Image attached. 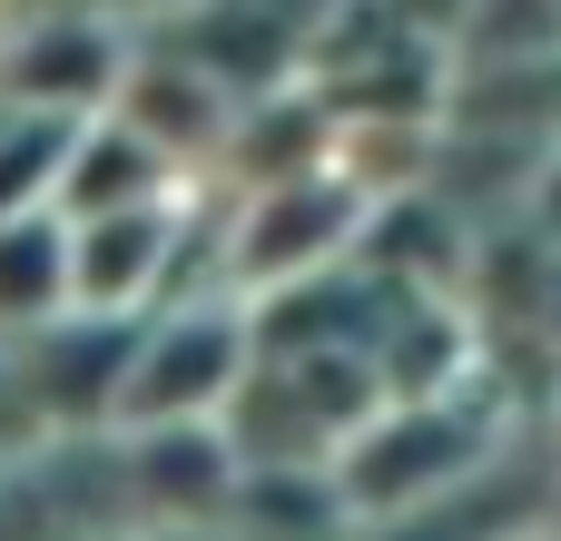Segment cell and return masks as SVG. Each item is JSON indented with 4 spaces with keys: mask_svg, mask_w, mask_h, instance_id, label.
I'll return each mask as SVG.
<instances>
[{
    "mask_svg": "<svg viewBox=\"0 0 561 541\" xmlns=\"http://www.w3.org/2000/svg\"><path fill=\"white\" fill-rule=\"evenodd\" d=\"M552 335H561V266H552Z\"/></svg>",
    "mask_w": 561,
    "mask_h": 541,
    "instance_id": "277c9868",
    "label": "cell"
},
{
    "mask_svg": "<svg viewBox=\"0 0 561 541\" xmlns=\"http://www.w3.org/2000/svg\"><path fill=\"white\" fill-rule=\"evenodd\" d=\"M247 384V345H237V315H178L158 335L128 345L118 365V404L138 424H197L207 404H227Z\"/></svg>",
    "mask_w": 561,
    "mask_h": 541,
    "instance_id": "6da1fadb",
    "label": "cell"
},
{
    "mask_svg": "<svg viewBox=\"0 0 561 541\" xmlns=\"http://www.w3.org/2000/svg\"><path fill=\"white\" fill-rule=\"evenodd\" d=\"M168 276V197L158 207H108L69 217V306L79 315H128Z\"/></svg>",
    "mask_w": 561,
    "mask_h": 541,
    "instance_id": "7a4b0ae2",
    "label": "cell"
},
{
    "mask_svg": "<svg viewBox=\"0 0 561 541\" xmlns=\"http://www.w3.org/2000/svg\"><path fill=\"white\" fill-rule=\"evenodd\" d=\"M69 306V217L20 207L0 217V325H39Z\"/></svg>",
    "mask_w": 561,
    "mask_h": 541,
    "instance_id": "3957f363",
    "label": "cell"
}]
</instances>
